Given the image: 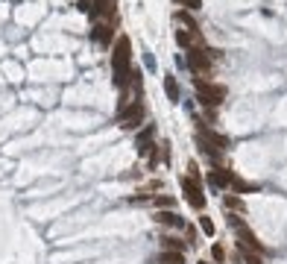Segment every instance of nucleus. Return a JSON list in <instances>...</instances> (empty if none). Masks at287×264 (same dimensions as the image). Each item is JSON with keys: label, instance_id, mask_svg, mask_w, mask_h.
<instances>
[{"label": "nucleus", "instance_id": "1", "mask_svg": "<svg viewBox=\"0 0 287 264\" xmlns=\"http://www.w3.org/2000/svg\"><path fill=\"white\" fill-rule=\"evenodd\" d=\"M129 59H132V41H129L126 36L114 38V53H111V68H114V85H118V88H129V80H132Z\"/></svg>", "mask_w": 287, "mask_h": 264}, {"label": "nucleus", "instance_id": "2", "mask_svg": "<svg viewBox=\"0 0 287 264\" xmlns=\"http://www.w3.org/2000/svg\"><path fill=\"white\" fill-rule=\"evenodd\" d=\"M193 91H196L203 106H220L223 97H226V88L223 85H214V83H208V80H199V76L193 80Z\"/></svg>", "mask_w": 287, "mask_h": 264}, {"label": "nucleus", "instance_id": "3", "mask_svg": "<svg viewBox=\"0 0 287 264\" xmlns=\"http://www.w3.org/2000/svg\"><path fill=\"white\" fill-rule=\"evenodd\" d=\"M141 123H144V103L141 100H132L129 106L120 109V115H118L120 129H138Z\"/></svg>", "mask_w": 287, "mask_h": 264}, {"label": "nucleus", "instance_id": "4", "mask_svg": "<svg viewBox=\"0 0 287 264\" xmlns=\"http://www.w3.org/2000/svg\"><path fill=\"white\" fill-rule=\"evenodd\" d=\"M188 68L193 73H208L211 71V53H205L203 47H191L188 50Z\"/></svg>", "mask_w": 287, "mask_h": 264}, {"label": "nucleus", "instance_id": "5", "mask_svg": "<svg viewBox=\"0 0 287 264\" xmlns=\"http://www.w3.org/2000/svg\"><path fill=\"white\" fill-rule=\"evenodd\" d=\"M182 191H185V200L196 208V212H203L205 208V197H203V188L191 179H182Z\"/></svg>", "mask_w": 287, "mask_h": 264}, {"label": "nucleus", "instance_id": "6", "mask_svg": "<svg viewBox=\"0 0 287 264\" xmlns=\"http://www.w3.org/2000/svg\"><path fill=\"white\" fill-rule=\"evenodd\" d=\"M199 141L205 144V150H226L228 147V141L223 138V135H217V132H211V129H199Z\"/></svg>", "mask_w": 287, "mask_h": 264}, {"label": "nucleus", "instance_id": "7", "mask_svg": "<svg viewBox=\"0 0 287 264\" xmlns=\"http://www.w3.org/2000/svg\"><path fill=\"white\" fill-rule=\"evenodd\" d=\"M91 15H94V18H114V15H118L114 0H94V3H91Z\"/></svg>", "mask_w": 287, "mask_h": 264}, {"label": "nucleus", "instance_id": "8", "mask_svg": "<svg viewBox=\"0 0 287 264\" xmlns=\"http://www.w3.org/2000/svg\"><path fill=\"white\" fill-rule=\"evenodd\" d=\"M94 41H100V44H111L114 41V27L106 24V21H100V24H94Z\"/></svg>", "mask_w": 287, "mask_h": 264}, {"label": "nucleus", "instance_id": "9", "mask_svg": "<svg viewBox=\"0 0 287 264\" xmlns=\"http://www.w3.org/2000/svg\"><path fill=\"white\" fill-rule=\"evenodd\" d=\"M208 185L211 188H226V185H232V173L228 170H211L208 173Z\"/></svg>", "mask_w": 287, "mask_h": 264}, {"label": "nucleus", "instance_id": "10", "mask_svg": "<svg viewBox=\"0 0 287 264\" xmlns=\"http://www.w3.org/2000/svg\"><path fill=\"white\" fill-rule=\"evenodd\" d=\"M156 220H158V223H164V226H176V229L185 226V220H182L179 215H173V212H158Z\"/></svg>", "mask_w": 287, "mask_h": 264}, {"label": "nucleus", "instance_id": "11", "mask_svg": "<svg viewBox=\"0 0 287 264\" xmlns=\"http://www.w3.org/2000/svg\"><path fill=\"white\" fill-rule=\"evenodd\" d=\"M158 264H185V258H182V252L164 250L161 255H158Z\"/></svg>", "mask_w": 287, "mask_h": 264}, {"label": "nucleus", "instance_id": "12", "mask_svg": "<svg viewBox=\"0 0 287 264\" xmlns=\"http://www.w3.org/2000/svg\"><path fill=\"white\" fill-rule=\"evenodd\" d=\"M238 255L243 258L246 264H264V258L258 255V252H252V250H246V247H238Z\"/></svg>", "mask_w": 287, "mask_h": 264}, {"label": "nucleus", "instance_id": "13", "mask_svg": "<svg viewBox=\"0 0 287 264\" xmlns=\"http://www.w3.org/2000/svg\"><path fill=\"white\" fill-rule=\"evenodd\" d=\"M176 44L185 47V50H191V33H188V30H179V33H176Z\"/></svg>", "mask_w": 287, "mask_h": 264}, {"label": "nucleus", "instance_id": "14", "mask_svg": "<svg viewBox=\"0 0 287 264\" xmlns=\"http://www.w3.org/2000/svg\"><path fill=\"white\" fill-rule=\"evenodd\" d=\"M161 244H164V250H173V252H182V247H185V244L176 241V238H164Z\"/></svg>", "mask_w": 287, "mask_h": 264}, {"label": "nucleus", "instance_id": "15", "mask_svg": "<svg viewBox=\"0 0 287 264\" xmlns=\"http://www.w3.org/2000/svg\"><path fill=\"white\" fill-rule=\"evenodd\" d=\"M199 229H203L205 235H214V220L211 217H199Z\"/></svg>", "mask_w": 287, "mask_h": 264}, {"label": "nucleus", "instance_id": "16", "mask_svg": "<svg viewBox=\"0 0 287 264\" xmlns=\"http://www.w3.org/2000/svg\"><path fill=\"white\" fill-rule=\"evenodd\" d=\"M164 88H167L170 100H176V97H179V88H176V80H173V76H167V83H164Z\"/></svg>", "mask_w": 287, "mask_h": 264}, {"label": "nucleus", "instance_id": "17", "mask_svg": "<svg viewBox=\"0 0 287 264\" xmlns=\"http://www.w3.org/2000/svg\"><path fill=\"white\" fill-rule=\"evenodd\" d=\"M179 21L182 24H188V33H193V36H196V24H193V18L188 12H179Z\"/></svg>", "mask_w": 287, "mask_h": 264}, {"label": "nucleus", "instance_id": "18", "mask_svg": "<svg viewBox=\"0 0 287 264\" xmlns=\"http://www.w3.org/2000/svg\"><path fill=\"white\" fill-rule=\"evenodd\" d=\"M173 3H179L185 9H199V6H203V0H173Z\"/></svg>", "mask_w": 287, "mask_h": 264}, {"label": "nucleus", "instance_id": "19", "mask_svg": "<svg viewBox=\"0 0 287 264\" xmlns=\"http://www.w3.org/2000/svg\"><path fill=\"white\" fill-rule=\"evenodd\" d=\"M226 205L228 208H235V212H243V203H240L238 197H226Z\"/></svg>", "mask_w": 287, "mask_h": 264}, {"label": "nucleus", "instance_id": "20", "mask_svg": "<svg viewBox=\"0 0 287 264\" xmlns=\"http://www.w3.org/2000/svg\"><path fill=\"white\" fill-rule=\"evenodd\" d=\"M211 255H214L217 261H223V258H226V252H223V247H217V244L211 247Z\"/></svg>", "mask_w": 287, "mask_h": 264}, {"label": "nucleus", "instance_id": "21", "mask_svg": "<svg viewBox=\"0 0 287 264\" xmlns=\"http://www.w3.org/2000/svg\"><path fill=\"white\" fill-rule=\"evenodd\" d=\"M158 205H161V208H167V205H173V197H158Z\"/></svg>", "mask_w": 287, "mask_h": 264}, {"label": "nucleus", "instance_id": "22", "mask_svg": "<svg viewBox=\"0 0 287 264\" xmlns=\"http://www.w3.org/2000/svg\"><path fill=\"white\" fill-rule=\"evenodd\" d=\"M91 3H94V0H79V6H82V9H91Z\"/></svg>", "mask_w": 287, "mask_h": 264}, {"label": "nucleus", "instance_id": "23", "mask_svg": "<svg viewBox=\"0 0 287 264\" xmlns=\"http://www.w3.org/2000/svg\"><path fill=\"white\" fill-rule=\"evenodd\" d=\"M199 264H208V261H199Z\"/></svg>", "mask_w": 287, "mask_h": 264}]
</instances>
